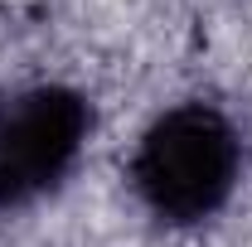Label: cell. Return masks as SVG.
Segmentation results:
<instances>
[{
	"label": "cell",
	"mask_w": 252,
	"mask_h": 247,
	"mask_svg": "<svg viewBox=\"0 0 252 247\" xmlns=\"http://www.w3.org/2000/svg\"><path fill=\"white\" fill-rule=\"evenodd\" d=\"M88 131V97L63 83H34L0 97V214L54 194L73 175Z\"/></svg>",
	"instance_id": "cell-2"
},
{
	"label": "cell",
	"mask_w": 252,
	"mask_h": 247,
	"mask_svg": "<svg viewBox=\"0 0 252 247\" xmlns=\"http://www.w3.org/2000/svg\"><path fill=\"white\" fill-rule=\"evenodd\" d=\"M243 175V141L209 102L160 112L131 155V189L165 228H194L233 199Z\"/></svg>",
	"instance_id": "cell-1"
}]
</instances>
